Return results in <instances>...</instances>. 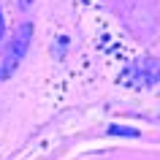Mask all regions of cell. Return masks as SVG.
<instances>
[{
    "label": "cell",
    "instance_id": "6da1fadb",
    "mask_svg": "<svg viewBox=\"0 0 160 160\" xmlns=\"http://www.w3.org/2000/svg\"><path fill=\"white\" fill-rule=\"evenodd\" d=\"M30 33H33V27H30V25H19V27H17V33H14V38H11V46H8V54H6V68L0 71L3 76H8L11 71L17 68V62L25 57Z\"/></svg>",
    "mask_w": 160,
    "mask_h": 160
},
{
    "label": "cell",
    "instance_id": "7a4b0ae2",
    "mask_svg": "<svg viewBox=\"0 0 160 160\" xmlns=\"http://www.w3.org/2000/svg\"><path fill=\"white\" fill-rule=\"evenodd\" d=\"M0 38H3V11H0Z\"/></svg>",
    "mask_w": 160,
    "mask_h": 160
}]
</instances>
